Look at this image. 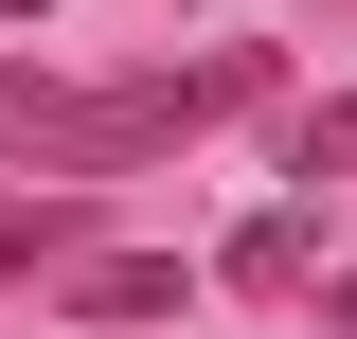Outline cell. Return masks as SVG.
Returning a JSON list of instances; mask_svg holds the SVG:
<instances>
[{
	"mask_svg": "<svg viewBox=\"0 0 357 339\" xmlns=\"http://www.w3.org/2000/svg\"><path fill=\"white\" fill-rule=\"evenodd\" d=\"M232 107H268V36H215L178 72H126V89H54L36 54H0V179H126L161 143L232 126Z\"/></svg>",
	"mask_w": 357,
	"mask_h": 339,
	"instance_id": "obj_1",
	"label": "cell"
},
{
	"mask_svg": "<svg viewBox=\"0 0 357 339\" xmlns=\"http://www.w3.org/2000/svg\"><path fill=\"white\" fill-rule=\"evenodd\" d=\"M215 268H232V286H321V197H268Z\"/></svg>",
	"mask_w": 357,
	"mask_h": 339,
	"instance_id": "obj_2",
	"label": "cell"
},
{
	"mask_svg": "<svg viewBox=\"0 0 357 339\" xmlns=\"http://www.w3.org/2000/svg\"><path fill=\"white\" fill-rule=\"evenodd\" d=\"M321 179H357V89H340V107H304V126H286V197H321Z\"/></svg>",
	"mask_w": 357,
	"mask_h": 339,
	"instance_id": "obj_5",
	"label": "cell"
},
{
	"mask_svg": "<svg viewBox=\"0 0 357 339\" xmlns=\"http://www.w3.org/2000/svg\"><path fill=\"white\" fill-rule=\"evenodd\" d=\"M72 232H89V179H54V197L18 179V197H0V286H18L36 250H72Z\"/></svg>",
	"mask_w": 357,
	"mask_h": 339,
	"instance_id": "obj_3",
	"label": "cell"
},
{
	"mask_svg": "<svg viewBox=\"0 0 357 339\" xmlns=\"http://www.w3.org/2000/svg\"><path fill=\"white\" fill-rule=\"evenodd\" d=\"M321 303H340V322H357V268H340V286H321Z\"/></svg>",
	"mask_w": 357,
	"mask_h": 339,
	"instance_id": "obj_6",
	"label": "cell"
},
{
	"mask_svg": "<svg viewBox=\"0 0 357 339\" xmlns=\"http://www.w3.org/2000/svg\"><path fill=\"white\" fill-rule=\"evenodd\" d=\"M89 322H178V268L161 250H107V268H89Z\"/></svg>",
	"mask_w": 357,
	"mask_h": 339,
	"instance_id": "obj_4",
	"label": "cell"
}]
</instances>
